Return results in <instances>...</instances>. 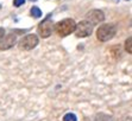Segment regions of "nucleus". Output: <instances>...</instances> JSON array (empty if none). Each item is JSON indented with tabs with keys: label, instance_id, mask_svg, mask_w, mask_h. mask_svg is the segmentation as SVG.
<instances>
[{
	"label": "nucleus",
	"instance_id": "2",
	"mask_svg": "<svg viewBox=\"0 0 132 121\" xmlns=\"http://www.w3.org/2000/svg\"><path fill=\"white\" fill-rule=\"evenodd\" d=\"M117 29L113 24H104L96 30V38L100 42H108L116 36Z\"/></svg>",
	"mask_w": 132,
	"mask_h": 121
},
{
	"label": "nucleus",
	"instance_id": "12",
	"mask_svg": "<svg viewBox=\"0 0 132 121\" xmlns=\"http://www.w3.org/2000/svg\"><path fill=\"white\" fill-rule=\"evenodd\" d=\"M4 34H5V30H4L3 27H0V38H1Z\"/></svg>",
	"mask_w": 132,
	"mask_h": 121
},
{
	"label": "nucleus",
	"instance_id": "4",
	"mask_svg": "<svg viewBox=\"0 0 132 121\" xmlns=\"http://www.w3.org/2000/svg\"><path fill=\"white\" fill-rule=\"evenodd\" d=\"M93 27L94 25L88 20H82L79 24H76V29H75V34L79 38H86V37L90 36L93 32Z\"/></svg>",
	"mask_w": 132,
	"mask_h": 121
},
{
	"label": "nucleus",
	"instance_id": "6",
	"mask_svg": "<svg viewBox=\"0 0 132 121\" xmlns=\"http://www.w3.org/2000/svg\"><path fill=\"white\" fill-rule=\"evenodd\" d=\"M15 43H17V36L14 33L4 34L0 38V51H5V50L13 48V45H15Z\"/></svg>",
	"mask_w": 132,
	"mask_h": 121
},
{
	"label": "nucleus",
	"instance_id": "13",
	"mask_svg": "<svg viewBox=\"0 0 132 121\" xmlns=\"http://www.w3.org/2000/svg\"><path fill=\"white\" fill-rule=\"evenodd\" d=\"M31 1H37V0H31Z\"/></svg>",
	"mask_w": 132,
	"mask_h": 121
},
{
	"label": "nucleus",
	"instance_id": "3",
	"mask_svg": "<svg viewBox=\"0 0 132 121\" xmlns=\"http://www.w3.org/2000/svg\"><path fill=\"white\" fill-rule=\"evenodd\" d=\"M39 43V38L38 36L35 33H29L26 36H24L19 42V48L20 50H24V51H30L34 48H36Z\"/></svg>",
	"mask_w": 132,
	"mask_h": 121
},
{
	"label": "nucleus",
	"instance_id": "9",
	"mask_svg": "<svg viewBox=\"0 0 132 121\" xmlns=\"http://www.w3.org/2000/svg\"><path fill=\"white\" fill-rule=\"evenodd\" d=\"M63 121H77V118L74 113H68L63 116Z\"/></svg>",
	"mask_w": 132,
	"mask_h": 121
},
{
	"label": "nucleus",
	"instance_id": "11",
	"mask_svg": "<svg viewBox=\"0 0 132 121\" xmlns=\"http://www.w3.org/2000/svg\"><path fill=\"white\" fill-rule=\"evenodd\" d=\"M24 4H25V0H13V5H14L15 7L22 6V5H24Z\"/></svg>",
	"mask_w": 132,
	"mask_h": 121
},
{
	"label": "nucleus",
	"instance_id": "8",
	"mask_svg": "<svg viewBox=\"0 0 132 121\" xmlns=\"http://www.w3.org/2000/svg\"><path fill=\"white\" fill-rule=\"evenodd\" d=\"M30 13L34 18H40V17H42V10H40L39 7H37V6H32Z\"/></svg>",
	"mask_w": 132,
	"mask_h": 121
},
{
	"label": "nucleus",
	"instance_id": "7",
	"mask_svg": "<svg viewBox=\"0 0 132 121\" xmlns=\"http://www.w3.org/2000/svg\"><path fill=\"white\" fill-rule=\"evenodd\" d=\"M86 17H87V20L90 21L93 25L100 24V23H102L105 20V14L101 10H92V11H89L87 13Z\"/></svg>",
	"mask_w": 132,
	"mask_h": 121
},
{
	"label": "nucleus",
	"instance_id": "10",
	"mask_svg": "<svg viewBox=\"0 0 132 121\" xmlns=\"http://www.w3.org/2000/svg\"><path fill=\"white\" fill-rule=\"evenodd\" d=\"M132 38L131 37H129V38H127V39H126V42H125V50L127 52H129V54H131L132 52Z\"/></svg>",
	"mask_w": 132,
	"mask_h": 121
},
{
	"label": "nucleus",
	"instance_id": "5",
	"mask_svg": "<svg viewBox=\"0 0 132 121\" xmlns=\"http://www.w3.org/2000/svg\"><path fill=\"white\" fill-rule=\"evenodd\" d=\"M51 15H48L45 19H44L39 25H38V33L42 38H48V37L51 36V32H52V29H54V23L52 20L50 19Z\"/></svg>",
	"mask_w": 132,
	"mask_h": 121
},
{
	"label": "nucleus",
	"instance_id": "1",
	"mask_svg": "<svg viewBox=\"0 0 132 121\" xmlns=\"http://www.w3.org/2000/svg\"><path fill=\"white\" fill-rule=\"evenodd\" d=\"M54 27H55V32L60 37H65V36H69V34L73 33L74 31H75L76 23H75L74 19L67 18V19H63V20L59 21L57 24L54 25Z\"/></svg>",
	"mask_w": 132,
	"mask_h": 121
}]
</instances>
